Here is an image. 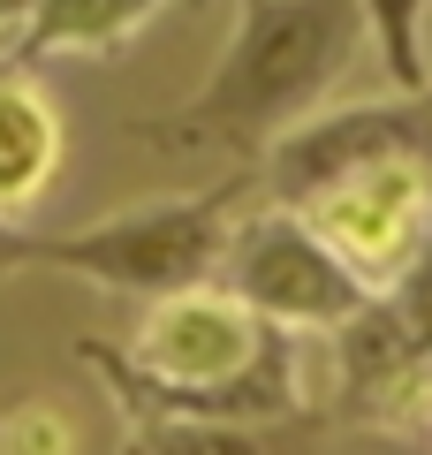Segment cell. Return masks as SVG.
I'll use <instances>...</instances> for the list:
<instances>
[{
    "mask_svg": "<svg viewBox=\"0 0 432 455\" xmlns=\"http://www.w3.org/2000/svg\"><path fill=\"white\" fill-rule=\"evenodd\" d=\"M304 228L349 266L364 289H387L432 243V167L425 160H372L356 175L304 197Z\"/></svg>",
    "mask_w": 432,
    "mask_h": 455,
    "instance_id": "5b68a950",
    "label": "cell"
},
{
    "mask_svg": "<svg viewBox=\"0 0 432 455\" xmlns=\"http://www.w3.org/2000/svg\"><path fill=\"white\" fill-rule=\"evenodd\" d=\"M251 167H236L212 190H167L144 197V205H122L92 228H68V235H31V274H76L107 296H175L212 281L220 266V243L236 228L243 197H251Z\"/></svg>",
    "mask_w": 432,
    "mask_h": 455,
    "instance_id": "7a4b0ae2",
    "label": "cell"
},
{
    "mask_svg": "<svg viewBox=\"0 0 432 455\" xmlns=\"http://www.w3.org/2000/svg\"><path fill=\"white\" fill-rule=\"evenodd\" d=\"M266 341H273V326H258L220 281H197V289L144 304L122 357L144 379H160V387H236L266 357Z\"/></svg>",
    "mask_w": 432,
    "mask_h": 455,
    "instance_id": "8992f818",
    "label": "cell"
},
{
    "mask_svg": "<svg viewBox=\"0 0 432 455\" xmlns=\"http://www.w3.org/2000/svg\"><path fill=\"white\" fill-rule=\"evenodd\" d=\"M417 440H425V448H432V410H425V425H417Z\"/></svg>",
    "mask_w": 432,
    "mask_h": 455,
    "instance_id": "9a60e30c",
    "label": "cell"
},
{
    "mask_svg": "<svg viewBox=\"0 0 432 455\" xmlns=\"http://www.w3.org/2000/svg\"><path fill=\"white\" fill-rule=\"evenodd\" d=\"M364 8V38L380 46V68L395 92H425L432 61H425V23H432V0H356Z\"/></svg>",
    "mask_w": 432,
    "mask_h": 455,
    "instance_id": "30bf717a",
    "label": "cell"
},
{
    "mask_svg": "<svg viewBox=\"0 0 432 455\" xmlns=\"http://www.w3.org/2000/svg\"><path fill=\"white\" fill-rule=\"evenodd\" d=\"M372 160H425L432 167V84L425 92H387L356 99V107H319L311 122H296L288 137H273L266 160L251 167L266 182V205H304L326 182L356 175Z\"/></svg>",
    "mask_w": 432,
    "mask_h": 455,
    "instance_id": "277c9868",
    "label": "cell"
},
{
    "mask_svg": "<svg viewBox=\"0 0 432 455\" xmlns=\"http://www.w3.org/2000/svg\"><path fill=\"white\" fill-rule=\"evenodd\" d=\"M68 160V122L31 68H0V212L23 220Z\"/></svg>",
    "mask_w": 432,
    "mask_h": 455,
    "instance_id": "52a82bcc",
    "label": "cell"
},
{
    "mask_svg": "<svg viewBox=\"0 0 432 455\" xmlns=\"http://www.w3.org/2000/svg\"><path fill=\"white\" fill-rule=\"evenodd\" d=\"M167 0H23V23L8 31V68L38 61H99L144 38V23Z\"/></svg>",
    "mask_w": 432,
    "mask_h": 455,
    "instance_id": "ba28073f",
    "label": "cell"
},
{
    "mask_svg": "<svg viewBox=\"0 0 432 455\" xmlns=\"http://www.w3.org/2000/svg\"><path fill=\"white\" fill-rule=\"evenodd\" d=\"M23 23V0H0V31H16Z\"/></svg>",
    "mask_w": 432,
    "mask_h": 455,
    "instance_id": "5bb4252c",
    "label": "cell"
},
{
    "mask_svg": "<svg viewBox=\"0 0 432 455\" xmlns=\"http://www.w3.org/2000/svg\"><path fill=\"white\" fill-rule=\"evenodd\" d=\"M372 296H380V311L395 319V334L410 341V357L432 372V243L417 251V259L402 266L387 289H372Z\"/></svg>",
    "mask_w": 432,
    "mask_h": 455,
    "instance_id": "8fae6325",
    "label": "cell"
},
{
    "mask_svg": "<svg viewBox=\"0 0 432 455\" xmlns=\"http://www.w3.org/2000/svg\"><path fill=\"white\" fill-rule=\"evenodd\" d=\"M0 455H76V425L61 403L31 395V403L0 410Z\"/></svg>",
    "mask_w": 432,
    "mask_h": 455,
    "instance_id": "7c38bea8",
    "label": "cell"
},
{
    "mask_svg": "<svg viewBox=\"0 0 432 455\" xmlns=\"http://www.w3.org/2000/svg\"><path fill=\"white\" fill-rule=\"evenodd\" d=\"M356 53H364L356 0H236L212 76L182 107L129 122V137L152 152H228L236 167H258L273 137L326 107Z\"/></svg>",
    "mask_w": 432,
    "mask_h": 455,
    "instance_id": "6da1fadb",
    "label": "cell"
},
{
    "mask_svg": "<svg viewBox=\"0 0 432 455\" xmlns=\"http://www.w3.org/2000/svg\"><path fill=\"white\" fill-rule=\"evenodd\" d=\"M341 425L326 403L296 410L281 425H190V418H122L114 455H326Z\"/></svg>",
    "mask_w": 432,
    "mask_h": 455,
    "instance_id": "9c48e42d",
    "label": "cell"
},
{
    "mask_svg": "<svg viewBox=\"0 0 432 455\" xmlns=\"http://www.w3.org/2000/svg\"><path fill=\"white\" fill-rule=\"evenodd\" d=\"M212 281H220L258 326H273V334H288V341L334 334V326H349L356 311L372 304V289L304 228V212H288V205L236 212Z\"/></svg>",
    "mask_w": 432,
    "mask_h": 455,
    "instance_id": "3957f363",
    "label": "cell"
},
{
    "mask_svg": "<svg viewBox=\"0 0 432 455\" xmlns=\"http://www.w3.org/2000/svg\"><path fill=\"white\" fill-rule=\"evenodd\" d=\"M31 235H38V228H23V220L0 212V281H8V274H31Z\"/></svg>",
    "mask_w": 432,
    "mask_h": 455,
    "instance_id": "4fadbf2b",
    "label": "cell"
}]
</instances>
